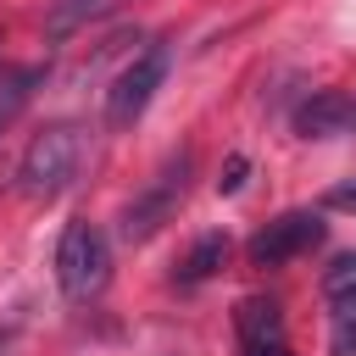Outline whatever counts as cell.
Listing matches in <instances>:
<instances>
[{"mask_svg": "<svg viewBox=\"0 0 356 356\" xmlns=\"http://www.w3.org/2000/svg\"><path fill=\"white\" fill-rule=\"evenodd\" d=\"M78 161H83V134L78 122H50L28 139L22 161H17V189L28 200H56L72 178H78Z\"/></svg>", "mask_w": 356, "mask_h": 356, "instance_id": "obj_1", "label": "cell"}, {"mask_svg": "<svg viewBox=\"0 0 356 356\" xmlns=\"http://www.w3.org/2000/svg\"><path fill=\"white\" fill-rule=\"evenodd\" d=\"M56 284L67 300H95L111 284V239L95 222H67L56 239Z\"/></svg>", "mask_w": 356, "mask_h": 356, "instance_id": "obj_2", "label": "cell"}, {"mask_svg": "<svg viewBox=\"0 0 356 356\" xmlns=\"http://www.w3.org/2000/svg\"><path fill=\"white\" fill-rule=\"evenodd\" d=\"M161 78H167V50L134 56V61L117 72V83L106 89V122H111V128H134V122L145 117L150 95L161 89Z\"/></svg>", "mask_w": 356, "mask_h": 356, "instance_id": "obj_3", "label": "cell"}, {"mask_svg": "<svg viewBox=\"0 0 356 356\" xmlns=\"http://www.w3.org/2000/svg\"><path fill=\"white\" fill-rule=\"evenodd\" d=\"M184 184H189V150H178L161 172H156V184L128 206V217H122V234L128 239H150L167 217H172V206L184 200Z\"/></svg>", "mask_w": 356, "mask_h": 356, "instance_id": "obj_4", "label": "cell"}, {"mask_svg": "<svg viewBox=\"0 0 356 356\" xmlns=\"http://www.w3.org/2000/svg\"><path fill=\"white\" fill-rule=\"evenodd\" d=\"M323 217L317 211H284V217H273L256 239H250V261L256 267H284V261H295V256H306L312 245H323Z\"/></svg>", "mask_w": 356, "mask_h": 356, "instance_id": "obj_5", "label": "cell"}, {"mask_svg": "<svg viewBox=\"0 0 356 356\" xmlns=\"http://www.w3.org/2000/svg\"><path fill=\"white\" fill-rule=\"evenodd\" d=\"M295 128L306 139H339L356 134V89H317L312 100L295 106Z\"/></svg>", "mask_w": 356, "mask_h": 356, "instance_id": "obj_6", "label": "cell"}, {"mask_svg": "<svg viewBox=\"0 0 356 356\" xmlns=\"http://www.w3.org/2000/svg\"><path fill=\"white\" fill-rule=\"evenodd\" d=\"M234 328H239V350L289 345V339H284V312H278V300H267V295H250V300H239V312H234Z\"/></svg>", "mask_w": 356, "mask_h": 356, "instance_id": "obj_7", "label": "cell"}, {"mask_svg": "<svg viewBox=\"0 0 356 356\" xmlns=\"http://www.w3.org/2000/svg\"><path fill=\"white\" fill-rule=\"evenodd\" d=\"M222 261H228V234H206V239H195V250L184 256L178 284H206V278H211Z\"/></svg>", "mask_w": 356, "mask_h": 356, "instance_id": "obj_8", "label": "cell"}, {"mask_svg": "<svg viewBox=\"0 0 356 356\" xmlns=\"http://www.w3.org/2000/svg\"><path fill=\"white\" fill-rule=\"evenodd\" d=\"M328 323H334V334H328L334 356H356V284L328 295Z\"/></svg>", "mask_w": 356, "mask_h": 356, "instance_id": "obj_9", "label": "cell"}, {"mask_svg": "<svg viewBox=\"0 0 356 356\" xmlns=\"http://www.w3.org/2000/svg\"><path fill=\"white\" fill-rule=\"evenodd\" d=\"M33 78H39V72H11V78L0 83V89H6V95H0V122H6L22 100H28V83H33Z\"/></svg>", "mask_w": 356, "mask_h": 356, "instance_id": "obj_10", "label": "cell"}, {"mask_svg": "<svg viewBox=\"0 0 356 356\" xmlns=\"http://www.w3.org/2000/svg\"><path fill=\"white\" fill-rule=\"evenodd\" d=\"M356 284V250H345V256H334V267L323 273V289L334 295V289H350Z\"/></svg>", "mask_w": 356, "mask_h": 356, "instance_id": "obj_11", "label": "cell"}, {"mask_svg": "<svg viewBox=\"0 0 356 356\" xmlns=\"http://www.w3.org/2000/svg\"><path fill=\"white\" fill-rule=\"evenodd\" d=\"M245 172H250V161H245V156H228V167H222V178H217V189H222V195H234V189L245 184Z\"/></svg>", "mask_w": 356, "mask_h": 356, "instance_id": "obj_12", "label": "cell"}, {"mask_svg": "<svg viewBox=\"0 0 356 356\" xmlns=\"http://www.w3.org/2000/svg\"><path fill=\"white\" fill-rule=\"evenodd\" d=\"M323 206H334V211H356V178H350V184H334V189L323 195Z\"/></svg>", "mask_w": 356, "mask_h": 356, "instance_id": "obj_13", "label": "cell"}, {"mask_svg": "<svg viewBox=\"0 0 356 356\" xmlns=\"http://www.w3.org/2000/svg\"><path fill=\"white\" fill-rule=\"evenodd\" d=\"M239 356H289V345H267V350H239Z\"/></svg>", "mask_w": 356, "mask_h": 356, "instance_id": "obj_14", "label": "cell"}]
</instances>
